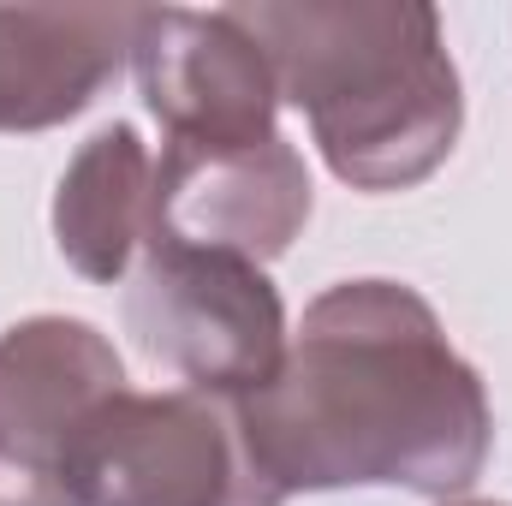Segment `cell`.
<instances>
[{
    "label": "cell",
    "mask_w": 512,
    "mask_h": 506,
    "mask_svg": "<svg viewBox=\"0 0 512 506\" xmlns=\"http://www.w3.org/2000/svg\"><path fill=\"white\" fill-rule=\"evenodd\" d=\"M84 506H280L233 393H120L78 447Z\"/></svg>",
    "instance_id": "obj_3"
},
{
    "label": "cell",
    "mask_w": 512,
    "mask_h": 506,
    "mask_svg": "<svg viewBox=\"0 0 512 506\" xmlns=\"http://www.w3.org/2000/svg\"><path fill=\"white\" fill-rule=\"evenodd\" d=\"M149 203H155V161H149L137 126L114 120L60 173L54 245L84 280L114 286L149 245Z\"/></svg>",
    "instance_id": "obj_9"
},
{
    "label": "cell",
    "mask_w": 512,
    "mask_h": 506,
    "mask_svg": "<svg viewBox=\"0 0 512 506\" xmlns=\"http://www.w3.org/2000/svg\"><path fill=\"white\" fill-rule=\"evenodd\" d=\"M143 6H0V131L78 120L131 60Z\"/></svg>",
    "instance_id": "obj_8"
},
{
    "label": "cell",
    "mask_w": 512,
    "mask_h": 506,
    "mask_svg": "<svg viewBox=\"0 0 512 506\" xmlns=\"http://www.w3.org/2000/svg\"><path fill=\"white\" fill-rule=\"evenodd\" d=\"M120 393L126 364L96 322H12L0 334V506H84L78 447Z\"/></svg>",
    "instance_id": "obj_5"
},
{
    "label": "cell",
    "mask_w": 512,
    "mask_h": 506,
    "mask_svg": "<svg viewBox=\"0 0 512 506\" xmlns=\"http://www.w3.org/2000/svg\"><path fill=\"white\" fill-rule=\"evenodd\" d=\"M304 108L328 173L352 191H411L459 143L465 96L423 0H256L233 6Z\"/></svg>",
    "instance_id": "obj_2"
},
{
    "label": "cell",
    "mask_w": 512,
    "mask_h": 506,
    "mask_svg": "<svg viewBox=\"0 0 512 506\" xmlns=\"http://www.w3.org/2000/svg\"><path fill=\"white\" fill-rule=\"evenodd\" d=\"M239 405L262 471L286 495H465L495 441L483 376L453 352L429 298L399 280L328 286L280 370Z\"/></svg>",
    "instance_id": "obj_1"
},
{
    "label": "cell",
    "mask_w": 512,
    "mask_h": 506,
    "mask_svg": "<svg viewBox=\"0 0 512 506\" xmlns=\"http://www.w3.org/2000/svg\"><path fill=\"white\" fill-rule=\"evenodd\" d=\"M131 66L149 114L167 126V143L245 149L274 137L280 84L256 36L233 18V6L221 12L143 6Z\"/></svg>",
    "instance_id": "obj_6"
},
{
    "label": "cell",
    "mask_w": 512,
    "mask_h": 506,
    "mask_svg": "<svg viewBox=\"0 0 512 506\" xmlns=\"http://www.w3.org/2000/svg\"><path fill=\"white\" fill-rule=\"evenodd\" d=\"M304 221H310V173L280 131L245 149L167 143L155 161L149 245L227 251L262 268L304 233Z\"/></svg>",
    "instance_id": "obj_7"
},
{
    "label": "cell",
    "mask_w": 512,
    "mask_h": 506,
    "mask_svg": "<svg viewBox=\"0 0 512 506\" xmlns=\"http://www.w3.org/2000/svg\"><path fill=\"white\" fill-rule=\"evenodd\" d=\"M459 506H501V501H459Z\"/></svg>",
    "instance_id": "obj_10"
},
{
    "label": "cell",
    "mask_w": 512,
    "mask_h": 506,
    "mask_svg": "<svg viewBox=\"0 0 512 506\" xmlns=\"http://www.w3.org/2000/svg\"><path fill=\"white\" fill-rule=\"evenodd\" d=\"M137 346L203 393L245 399L286 358V304L274 280L227 251L143 245L126 286Z\"/></svg>",
    "instance_id": "obj_4"
}]
</instances>
